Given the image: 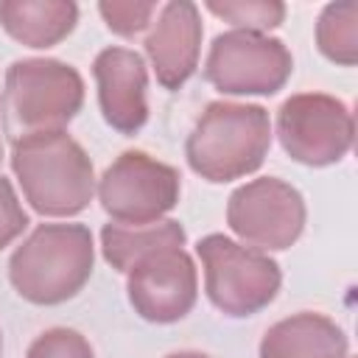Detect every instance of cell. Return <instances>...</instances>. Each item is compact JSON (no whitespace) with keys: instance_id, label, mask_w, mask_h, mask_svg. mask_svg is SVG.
Returning a JSON list of instances; mask_svg holds the SVG:
<instances>
[{"instance_id":"cell-6","label":"cell","mask_w":358,"mask_h":358,"mask_svg":"<svg viewBox=\"0 0 358 358\" xmlns=\"http://www.w3.org/2000/svg\"><path fill=\"white\" fill-rule=\"evenodd\" d=\"M95 193L115 224L143 227L162 221L179 204L182 176L145 151H123L95 182Z\"/></svg>"},{"instance_id":"cell-15","label":"cell","mask_w":358,"mask_h":358,"mask_svg":"<svg viewBox=\"0 0 358 358\" xmlns=\"http://www.w3.org/2000/svg\"><path fill=\"white\" fill-rule=\"evenodd\" d=\"M185 241H187V232L173 218H162V221L143 224V227L109 221L101 229V255L115 271L126 274L137 260H143L159 249L185 246Z\"/></svg>"},{"instance_id":"cell-2","label":"cell","mask_w":358,"mask_h":358,"mask_svg":"<svg viewBox=\"0 0 358 358\" xmlns=\"http://www.w3.org/2000/svg\"><path fill=\"white\" fill-rule=\"evenodd\" d=\"M271 148V117L260 103L210 101L185 143L196 176L224 185L255 173Z\"/></svg>"},{"instance_id":"cell-5","label":"cell","mask_w":358,"mask_h":358,"mask_svg":"<svg viewBox=\"0 0 358 358\" xmlns=\"http://www.w3.org/2000/svg\"><path fill=\"white\" fill-rule=\"evenodd\" d=\"M196 255L204 268V294L229 319H246L268 308L282 285V271L268 252L243 246L221 232L199 238Z\"/></svg>"},{"instance_id":"cell-11","label":"cell","mask_w":358,"mask_h":358,"mask_svg":"<svg viewBox=\"0 0 358 358\" xmlns=\"http://www.w3.org/2000/svg\"><path fill=\"white\" fill-rule=\"evenodd\" d=\"M201 11L190 0H171L157 11L145 34V56L154 67L157 84L165 90H179L199 67L201 56Z\"/></svg>"},{"instance_id":"cell-23","label":"cell","mask_w":358,"mask_h":358,"mask_svg":"<svg viewBox=\"0 0 358 358\" xmlns=\"http://www.w3.org/2000/svg\"><path fill=\"white\" fill-rule=\"evenodd\" d=\"M0 162H3V143H0Z\"/></svg>"},{"instance_id":"cell-16","label":"cell","mask_w":358,"mask_h":358,"mask_svg":"<svg viewBox=\"0 0 358 358\" xmlns=\"http://www.w3.org/2000/svg\"><path fill=\"white\" fill-rule=\"evenodd\" d=\"M316 48L319 53L341 67L358 62V3L341 0L327 3L316 20Z\"/></svg>"},{"instance_id":"cell-3","label":"cell","mask_w":358,"mask_h":358,"mask_svg":"<svg viewBox=\"0 0 358 358\" xmlns=\"http://www.w3.org/2000/svg\"><path fill=\"white\" fill-rule=\"evenodd\" d=\"M95 241L87 224H39L8 257V282L31 305H62L92 277Z\"/></svg>"},{"instance_id":"cell-13","label":"cell","mask_w":358,"mask_h":358,"mask_svg":"<svg viewBox=\"0 0 358 358\" xmlns=\"http://www.w3.org/2000/svg\"><path fill=\"white\" fill-rule=\"evenodd\" d=\"M257 358H350V341L330 316L302 310L263 333Z\"/></svg>"},{"instance_id":"cell-17","label":"cell","mask_w":358,"mask_h":358,"mask_svg":"<svg viewBox=\"0 0 358 358\" xmlns=\"http://www.w3.org/2000/svg\"><path fill=\"white\" fill-rule=\"evenodd\" d=\"M204 8L229 22L232 31L268 34L285 20V3L280 0H204Z\"/></svg>"},{"instance_id":"cell-18","label":"cell","mask_w":358,"mask_h":358,"mask_svg":"<svg viewBox=\"0 0 358 358\" xmlns=\"http://www.w3.org/2000/svg\"><path fill=\"white\" fill-rule=\"evenodd\" d=\"M98 14L103 17L106 28L123 39H134L145 28H151L157 3L154 0H103L98 3Z\"/></svg>"},{"instance_id":"cell-4","label":"cell","mask_w":358,"mask_h":358,"mask_svg":"<svg viewBox=\"0 0 358 358\" xmlns=\"http://www.w3.org/2000/svg\"><path fill=\"white\" fill-rule=\"evenodd\" d=\"M84 106L81 73L59 59H17L8 64L0 92V123L11 143L64 131Z\"/></svg>"},{"instance_id":"cell-9","label":"cell","mask_w":358,"mask_h":358,"mask_svg":"<svg viewBox=\"0 0 358 358\" xmlns=\"http://www.w3.org/2000/svg\"><path fill=\"white\" fill-rule=\"evenodd\" d=\"M308 221L302 193L277 176H260L232 190L227 199V227L252 249H291Z\"/></svg>"},{"instance_id":"cell-8","label":"cell","mask_w":358,"mask_h":358,"mask_svg":"<svg viewBox=\"0 0 358 358\" xmlns=\"http://www.w3.org/2000/svg\"><path fill=\"white\" fill-rule=\"evenodd\" d=\"M277 140L282 151L308 168L341 162L355 137L350 106L327 92H299L277 109Z\"/></svg>"},{"instance_id":"cell-19","label":"cell","mask_w":358,"mask_h":358,"mask_svg":"<svg viewBox=\"0 0 358 358\" xmlns=\"http://www.w3.org/2000/svg\"><path fill=\"white\" fill-rule=\"evenodd\" d=\"M25 358H95L92 344L73 327H50L39 333Z\"/></svg>"},{"instance_id":"cell-21","label":"cell","mask_w":358,"mask_h":358,"mask_svg":"<svg viewBox=\"0 0 358 358\" xmlns=\"http://www.w3.org/2000/svg\"><path fill=\"white\" fill-rule=\"evenodd\" d=\"M165 358H210L207 352H199V350H182V352H171Z\"/></svg>"},{"instance_id":"cell-12","label":"cell","mask_w":358,"mask_h":358,"mask_svg":"<svg viewBox=\"0 0 358 358\" xmlns=\"http://www.w3.org/2000/svg\"><path fill=\"white\" fill-rule=\"evenodd\" d=\"M98 106L117 134H137L148 120V67L137 50L103 48L92 62Z\"/></svg>"},{"instance_id":"cell-14","label":"cell","mask_w":358,"mask_h":358,"mask_svg":"<svg viewBox=\"0 0 358 358\" xmlns=\"http://www.w3.org/2000/svg\"><path fill=\"white\" fill-rule=\"evenodd\" d=\"M78 22L73 0H0V28L20 45L48 50L67 39Z\"/></svg>"},{"instance_id":"cell-1","label":"cell","mask_w":358,"mask_h":358,"mask_svg":"<svg viewBox=\"0 0 358 358\" xmlns=\"http://www.w3.org/2000/svg\"><path fill=\"white\" fill-rule=\"evenodd\" d=\"M11 171L34 213L70 218L90 207L95 196V168L90 154L67 131L31 134L11 143Z\"/></svg>"},{"instance_id":"cell-22","label":"cell","mask_w":358,"mask_h":358,"mask_svg":"<svg viewBox=\"0 0 358 358\" xmlns=\"http://www.w3.org/2000/svg\"><path fill=\"white\" fill-rule=\"evenodd\" d=\"M0 358H3V336H0Z\"/></svg>"},{"instance_id":"cell-20","label":"cell","mask_w":358,"mask_h":358,"mask_svg":"<svg viewBox=\"0 0 358 358\" xmlns=\"http://www.w3.org/2000/svg\"><path fill=\"white\" fill-rule=\"evenodd\" d=\"M31 218L22 210L17 190L11 185V179L0 176V249H6L8 243H14L25 229H28Z\"/></svg>"},{"instance_id":"cell-7","label":"cell","mask_w":358,"mask_h":358,"mask_svg":"<svg viewBox=\"0 0 358 358\" xmlns=\"http://www.w3.org/2000/svg\"><path fill=\"white\" fill-rule=\"evenodd\" d=\"M294 73L288 45L268 34L224 31L204 59V78L221 95H277Z\"/></svg>"},{"instance_id":"cell-10","label":"cell","mask_w":358,"mask_h":358,"mask_svg":"<svg viewBox=\"0 0 358 358\" xmlns=\"http://www.w3.org/2000/svg\"><path fill=\"white\" fill-rule=\"evenodd\" d=\"M126 294L134 313L151 324L185 319L199 299V271L185 246L159 249L126 271Z\"/></svg>"}]
</instances>
